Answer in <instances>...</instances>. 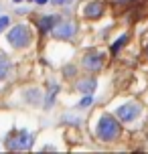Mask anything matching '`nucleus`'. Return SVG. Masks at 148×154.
<instances>
[{
    "instance_id": "nucleus-1",
    "label": "nucleus",
    "mask_w": 148,
    "mask_h": 154,
    "mask_svg": "<svg viewBox=\"0 0 148 154\" xmlns=\"http://www.w3.org/2000/svg\"><path fill=\"white\" fill-rule=\"evenodd\" d=\"M97 136L101 140H106V142H112V140H116L120 136V124L118 120H114V116H101L100 122H97Z\"/></svg>"
},
{
    "instance_id": "nucleus-2",
    "label": "nucleus",
    "mask_w": 148,
    "mask_h": 154,
    "mask_svg": "<svg viewBox=\"0 0 148 154\" xmlns=\"http://www.w3.org/2000/svg\"><path fill=\"white\" fill-rule=\"evenodd\" d=\"M8 41H10V45H12V47L23 49V47L29 45V41H31V32H29V29H26V26L18 24V26H14L12 31L8 32Z\"/></svg>"
},
{
    "instance_id": "nucleus-3",
    "label": "nucleus",
    "mask_w": 148,
    "mask_h": 154,
    "mask_svg": "<svg viewBox=\"0 0 148 154\" xmlns=\"http://www.w3.org/2000/svg\"><path fill=\"white\" fill-rule=\"evenodd\" d=\"M32 136L29 134V132H18L14 138L8 140V150H29V148L32 146Z\"/></svg>"
},
{
    "instance_id": "nucleus-4",
    "label": "nucleus",
    "mask_w": 148,
    "mask_h": 154,
    "mask_svg": "<svg viewBox=\"0 0 148 154\" xmlns=\"http://www.w3.org/2000/svg\"><path fill=\"white\" fill-rule=\"evenodd\" d=\"M138 114H140V106L138 103H126V106L116 109L118 120H122V122H132V120H136Z\"/></svg>"
},
{
    "instance_id": "nucleus-5",
    "label": "nucleus",
    "mask_w": 148,
    "mask_h": 154,
    "mask_svg": "<svg viewBox=\"0 0 148 154\" xmlns=\"http://www.w3.org/2000/svg\"><path fill=\"white\" fill-rule=\"evenodd\" d=\"M51 31H53V35L57 38H71L75 35V24L69 23V20H59Z\"/></svg>"
},
{
    "instance_id": "nucleus-6",
    "label": "nucleus",
    "mask_w": 148,
    "mask_h": 154,
    "mask_svg": "<svg viewBox=\"0 0 148 154\" xmlns=\"http://www.w3.org/2000/svg\"><path fill=\"white\" fill-rule=\"evenodd\" d=\"M101 63H103V57L100 53H87L83 57V67L87 71H97L101 69Z\"/></svg>"
},
{
    "instance_id": "nucleus-7",
    "label": "nucleus",
    "mask_w": 148,
    "mask_h": 154,
    "mask_svg": "<svg viewBox=\"0 0 148 154\" xmlns=\"http://www.w3.org/2000/svg\"><path fill=\"white\" fill-rule=\"evenodd\" d=\"M101 14H103V4L97 2V0H95V2H89L85 6V16L87 18H100Z\"/></svg>"
},
{
    "instance_id": "nucleus-8",
    "label": "nucleus",
    "mask_w": 148,
    "mask_h": 154,
    "mask_svg": "<svg viewBox=\"0 0 148 154\" xmlns=\"http://www.w3.org/2000/svg\"><path fill=\"white\" fill-rule=\"evenodd\" d=\"M95 87H97V81L94 77H85V79H79L77 81V89L83 93H94Z\"/></svg>"
},
{
    "instance_id": "nucleus-9",
    "label": "nucleus",
    "mask_w": 148,
    "mask_h": 154,
    "mask_svg": "<svg viewBox=\"0 0 148 154\" xmlns=\"http://www.w3.org/2000/svg\"><path fill=\"white\" fill-rule=\"evenodd\" d=\"M39 26H41V31H43V32L51 31V29H53V16H45V18H41Z\"/></svg>"
},
{
    "instance_id": "nucleus-10",
    "label": "nucleus",
    "mask_w": 148,
    "mask_h": 154,
    "mask_svg": "<svg viewBox=\"0 0 148 154\" xmlns=\"http://www.w3.org/2000/svg\"><path fill=\"white\" fill-rule=\"evenodd\" d=\"M126 41H128V35H122V37L118 38V41H116V43H114V45L109 47V49H112V53H118V51L122 49V45H124Z\"/></svg>"
},
{
    "instance_id": "nucleus-11",
    "label": "nucleus",
    "mask_w": 148,
    "mask_h": 154,
    "mask_svg": "<svg viewBox=\"0 0 148 154\" xmlns=\"http://www.w3.org/2000/svg\"><path fill=\"white\" fill-rule=\"evenodd\" d=\"M6 73H8V63L6 59H0V79H4Z\"/></svg>"
},
{
    "instance_id": "nucleus-12",
    "label": "nucleus",
    "mask_w": 148,
    "mask_h": 154,
    "mask_svg": "<svg viewBox=\"0 0 148 154\" xmlns=\"http://www.w3.org/2000/svg\"><path fill=\"white\" fill-rule=\"evenodd\" d=\"M89 103H91V95H89V93H87L85 97H83V100L79 101V108H87V106H89Z\"/></svg>"
},
{
    "instance_id": "nucleus-13",
    "label": "nucleus",
    "mask_w": 148,
    "mask_h": 154,
    "mask_svg": "<svg viewBox=\"0 0 148 154\" xmlns=\"http://www.w3.org/2000/svg\"><path fill=\"white\" fill-rule=\"evenodd\" d=\"M8 26V16H0V32Z\"/></svg>"
},
{
    "instance_id": "nucleus-14",
    "label": "nucleus",
    "mask_w": 148,
    "mask_h": 154,
    "mask_svg": "<svg viewBox=\"0 0 148 154\" xmlns=\"http://www.w3.org/2000/svg\"><path fill=\"white\" fill-rule=\"evenodd\" d=\"M73 0H53V4L55 6H63V4H71Z\"/></svg>"
},
{
    "instance_id": "nucleus-15",
    "label": "nucleus",
    "mask_w": 148,
    "mask_h": 154,
    "mask_svg": "<svg viewBox=\"0 0 148 154\" xmlns=\"http://www.w3.org/2000/svg\"><path fill=\"white\" fill-rule=\"evenodd\" d=\"M37 2H39V4H47V0H37Z\"/></svg>"
},
{
    "instance_id": "nucleus-16",
    "label": "nucleus",
    "mask_w": 148,
    "mask_h": 154,
    "mask_svg": "<svg viewBox=\"0 0 148 154\" xmlns=\"http://www.w3.org/2000/svg\"><path fill=\"white\" fill-rule=\"evenodd\" d=\"M116 2H130V0H116Z\"/></svg>"
},
{
    "instance_id": "nucleus-17",
    "label": "nucleus",
    "mask_w": 148,
    "mask_h": 154,
    "mask_svg": "<svg viewBox=\"0 0 148 154\" xmlns=\"http://www.w3.org/2000/svg\"><path fill=\"white\" fill-rule=\"evenodd\" d=\"M14 2H23V0H14Z\"/></svg>"
},
{
    "instance_id": "nucleus-18",
    "label": "nucleus",
    "mask_w": 148,
    "mask_h": 154,
    "mask_svg": "<svg viewBox=\"0 0 148 154\" xmlns=\"http://www.w3.org/2000/svg\"><path fill=\"white\" fill-rule=\"evenodd\" d=\"M146 55H148V47H146Z\"/></svg>"
}]
</instances>
